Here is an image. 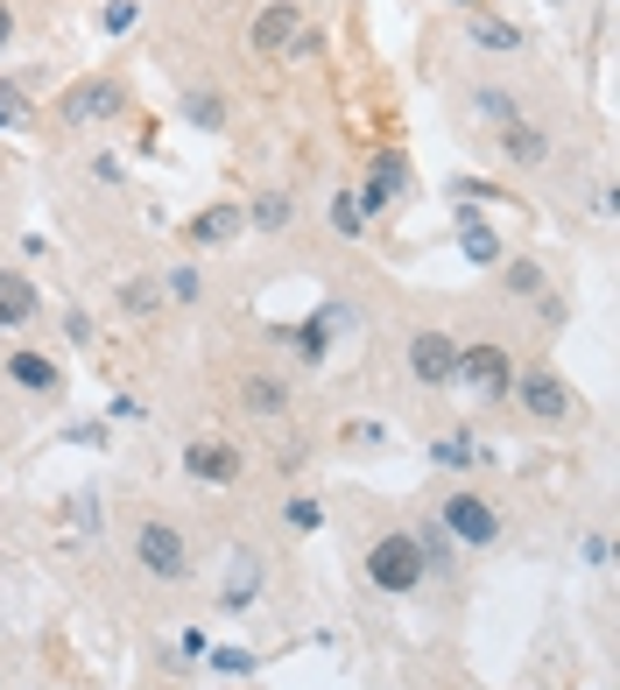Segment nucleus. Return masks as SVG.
<instances>
[{"label": "nucleus", "instance_id": "nucleus-1", "mask_svg": "<svg viewBox=\"0 0 620 690\" xmlns=\"http://www.w3.org/2000/svg\"><path fill=\"white\" fill-rule=\"evenodd\" d=\"M367 578H374L381 592H409V584L423 578V543L417 535H381L374 557H367Z\"/></svg>", "mask_w": 620, "mask_h": 690}, {"label": "nucleus", "instance_id": "nucleus-2", "mask_svg": "<svg viewBox=\"0 0 620 690\" xmlns=\"http://www.w3.org/2000/svg\"><path fill=\"white\" fill-rule=\"evenodd\" d=\"M121 107H127V93L113 78H78L64 93V120L71 127H92V120H121Z\"/></svg>", "mask_w": 620, "mask_h": 690}, {"label": "nucleus", "instance_id": "nucleus-3", "mask_svg": "<svg viewBox=\"0 0 620 690\" xmlns=\"http://www.w3.org/2000/svg\"><path fill=\"white\" fill-rule=\"evenodd\" d=\"M135 550H141V564H149L156 578H184V535H176L170 521H141Z\"/></svg>", "mask_w": 620, "mask_h": 690}, {"label": "nucleus", "instance_id": "nucleus-4", "mask_svg": "<svg viewBox=\"0 0 620 690\" xmlns=\"http://www.w3.org/2000/svg\"><path fill=\"white\" fill-rule=\"evenodd\" d=\"M445 529L466 535V543H494V535H500V515L480 501V493H451V501H445Z\"/></svg>", "mask_w": 620, "mask_h": 690}, {"label": "nucleus", "instance_id": "nucleus-5", "mask_svg": "<svg viewBox=\"0 0 620 690\" xmlns=\"http://www.w3.org/2000/svg\"><path fill=\"white\" fill-rule=\"evenodd\" d=\"M297 36H303V8H289V0H269V8L255 14V50H261V57L289 50Z\"/></svg>", "mask_w": 620, "mask_h": 690}, {"label": "nucleus", "instance_id": "nucleus-6", "mask_svg": "<svg viewBox=\"0 0 620 690\" xmlns=\"http://www.w3.org/2000/svg\"><path fill=\"white\" fill-rule=\"evenodd\" d=\"M451 373H459V381H472V387H486V395H508V381H514L508 359H500V345H466Z\"/></svg>", "mask_w": 620, "mask_h": 690}, {"label": "nucleus", "instance_id": "nucleus-7", "mask_svg": "<svg viewBox=\"0 0 620 690\" xmlns=\"http://www.w3.org/2000/svg\"><path fill=\"white\" fill-rule=\"evenodd\" d=\"M409 367H417V381H451L459 345H451L445 332H417V345H409Z\"/></svg>", "mask_w": 620, "mask_h": 690}, {"label": "nucleus", "instance_id": "nucleus-8", "mask_svg": "<svg viewBox=\"0 0 620 690\" xmlns=\"http://www.w3.org/2000/svg\"><path fill=\"white\" fill-rule=\"evenodd\" d=\"M522 402H529V416H543V423L571 416V395H565V381H557V373H529V381H522Z\"/></svg>", "mask_w": 620, "mask_h": 690}, {"label": "nucleus", "instance_id": "nucleus-9", "mask_svg": "<svg viewBox=\"0 0 620 690\" xmlns=\"http://www.w3.org/2000/svg\"><path fill=\"white\" fill-rule=\"evenodd\" d=\"M184 465L198 479H212V486H233V479H240V452H226V444H190Z\"/></svg>", "mask_w": 620, "mask_h": 690}, {"label": "nucleus", "instance_id": "nucleus-10", "mask_svg": "<svg viewBox=\"0 0 620 690\" xmlns=\"http://www.w3.org/2000/svg\"><path fill=\"white\" fill-rule=\"evenodd\" d=\"M466 28H472V42H486V50H522V28L500 22V14H486V8H472Z\"/></svg>", "mask_w": 620, "mask_h": 690}, {"label": "nucleus", "instance_id": "nucleus-11", "mask_svg": "<svg viewBox=\"0 0 620 690\" xmlns=\"http://www.w3.org/2000/svg\"><path fill=\"white\" fill-rule=\"evenodd\" d=\"M28 310H36V289L22 275H0V324H22Z\"/></svg>", "mask_w": 620, "mask_h": 690}, {"label": "nucleus", "instance_id": "nucleus-12", "mask_svg": "<svg viewBox=\"0 0 620 690\" xmlns=\"http://www.w3.org/2000/svg\"><path fill=\"white\" fill-rule=\"evenodd\" d=\"M240 395H247V409H255V416H275V409H283V381H269V373H247V381H240Z\"/></svg>", "mask_w": 620, "mask_h": 690}, {"label": "nucleus", "instance_id": "nucleus-13", "mask_svg": "<svg viewBox=\"0 0 620 690\" xmlns=\"http://www.w3.org/2000/svg\"><path fill=\"white\" fill-rule=\"evenodd\" d=\"M233 233H240V212H233V205H212V212L190 219V239H233Z\"/></svg>", "mask_w": 620, "mask_h": 690}, {"label": "nucleus", "instance_id": "nucleus-14", "mask_svg": "<svg viewBox=\"0 0 620 690\" xmlns=\"http://www.w3.org/2000/svg\"><path fill=\"white\" fill-rule=\"evenodd\" d=\"M8 373H14L22 387H57V367H50L42 353H14V359H8Z\"/></svg>", "mask_w": 620, "mask_h": 690}, {"label": "nucleus", "instance_id": "nucleus-15", "mask_svg": "<svg viewBox=\"0 0 620 690\" xmlns=\"http://www.w3.org/2000/svg\"><path fill=\"white\" fill-rule=\"evenodd\" d=\"M500 141H508V156H514V162H543V134H536V127H522V120H514Z\"/></svg>", "mask_w": 620, "mask_h": 690}, {"label": "nucleus", "instance_id": "nucleus-16", "mask_svg": "<svg viewBox=\"0 0 620 690\" xmlns=\"http://www.w3.org/2000/svg\"><path fill=\"white\" fill-rule=\"evenodd\" d=\"M402 176H409V170H402V162L388 156V162H381V170H374V184H367V205H388L395 190H402Z\"/></svg>", "mask_w": 620, "mask_h": 690}, {"label": "nucleus", "instance_id": "nucleus-17", "mask_svg": "<svg viewBox=\"0 0 620 690\" xmlns=\"http://www.w3.org/2000/svg\"><path fill=\"white\" fill-rule=\"evenodd\" d=\"M255 226H261V233H275V226H289V198H283V190H269V198H261V205H255Z\"/></svg>", "mask_w": 620, "mask_h": 690}, {"label": "nucleus", "instance_id": "nucleus-18", "mask_svg": "<svg viewBox=\"0 0 620 690\" xmlns=\"http://www.w3.org/2000/svg\"><path fill=\"white\" fill-rule=\"evenodd\" d=\"M431 458H437V465H451V472H459V465H472V444H466V438H445V444H437Z\"/></svg>", "mask_w": 620, "mask_h": 690}, {"label": "nucleus", "instance_id": "nucleus-19", "mask_svg": "<svg viewBox=\"0 0 620 690\" xmlns=\"http://www.w3.org/2000/svg\"><path fill=\"white\" fill-rule=\"evenodd\" d=\"M466 254H472V261H494V233H486V226H466Z\"/></svg>", "mask_w": 620, "mask_h": 690}, {"label": "nucleus", "instance_id": "nucleus-20", "mask_svg": "<svg viewBox=\"0 0 620 690\" xmlns=\"http://www.w3.org/2000/svg\"><path fill=\"white\" fill-rule=\"evenodd\" d=\"M162 289H170V296H176V304H198V275H190V268H176V275H170V282H162Z\"/></svg>", "mask_w": 620, "mask_h": 690}, {"label": "nucleus", "instance_id": "nucleus-21", "mask_svg": "<svg viewBox=\"0 0 620 690\" xmlns=\"http://www.w3.org/2000/svg\"><path fill=\"white\" fill-rule=\"evenodd\" d=\"M332 226H338V233H360V205H352V198H332Z\"/></svg>", "mask_w": 620, "mask_h": 690}, {"label": "nucleus", "instance_id": "nucleus-22", "mask_svg": "<svg viewBox=\"0 0 620 690\" xmlns=\"http://www.w3.org/2000/svg\"><path fill=\"white\" fill-rule=\"evenodd\" d=\"M121 304H127V310H156V282H127Z\"/></svg>", "mask_w": 620, "mask_h": 690}, {"label": "nucleus", "instance_id": "nucleus-23", "mask_svg": "<svg viewBox=\"0 0 620 690\" xmlns=\"http://www.w3.org/2000/svg\"><path fill=\"white\" fill-rule=\"evenodd\" d=\"M190 120H198V127H219V99L198 93V99H190Z\"/></svg>", "mask_w": 620, "mask_h": 690}, {"label": "nucleus", "instance_id": "nucleus-24", "mask_svg": "<svg viewBox=\"0 0 620 690\" xmlns=\"http://www.w3.org/2000/svg\"><path fill=\"white\" fill-rule=\"evenodd\" d=\"M289 521H297V529H318L324 507H318V501H289Z\"/></svg>", "mask_w": 620, "mask_h": 690}, {"label": "nucleus", "instance_id": "nucleus-25", "mask_svg": "<svg viewBox=\"0 0 620 690\" xmlns=\"http://www.w3.org/2000/svg\"><path fill=\"white\" fill-rule=\"evenodd\" d=\"M508 282H514V289H522V296H529V289H536V282H543V275H536V261H514V268H508Z\"/></svg>", "mask_w": 620, "mask_h": 690}, {"label": "nucleus", "instance_id": "nucleus-26", "mask_svg": "<svg viewBox=\"0 0 620 690\" xmlns=\"http://www.w3.org/2000/svg\"><path fill=\"white\" fill-rule=\"evenodd\" d=\"M14 113H22V99H14V93H0V127H8Z\"/></svg>", "mask_w": 620, "mask_h": 690}, {"label": "nucleus", "instance_id": "nucleus-27", "mask_svg": "<svg viewBox=\"0 0 620 690\" xmlns=\"http://www.w3.org/2000/svg\"><path fill=\"white\" fill-rule=\"evenodd\" d=\"M0 50H8V8H0Z\"/></svg>", "mask_w": 620, "mask_h": 690}, {"label": "nucleus", "instance_id": "nucleus-28", "mask_svg": "<svg viewBox=\"0 0 620 690\" xmlns=\"http://www.w3.org/2000/svg\"><path fill=\"white\" fill-rule=\"evenodd\" d=\"M459 8H480V0H459Z\"/></svg>", "mask_w": 620, "mask_h": 690}]
</instances>
